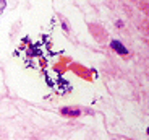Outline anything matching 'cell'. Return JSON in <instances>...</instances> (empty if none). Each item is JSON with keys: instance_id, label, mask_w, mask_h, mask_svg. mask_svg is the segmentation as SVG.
<instances>
[{"instance_id": "obj_3", "label": "cell", "mask_w": 149, "mask_h": 140, "mask_svg": "<svg viewBox=\"0 0 149 140\" xmlns=\"http://www.w3.org/2000/svg\"><path fill=\"white\" fill-rule=\"evenodd\" d=\"M5 8H7V0H0V15L5 11Z\"/></svg>"}, {"instance_id": "obj_1", "label": "cell", "mask_w": 149, "mask_h": 140, "mask_svg": "<svg viewBox=\"0 0 149 140\" xmlns=\"http://www.w3.org/2000/svg\"><path fill=\"white\" fill-rule=\"evenodd\" d=\"M110 46H112V49L115 51L118 56H127V54H128V49L120 41H117V39H113V41L110 42Z\"/></svg>"}, {"instance_id": "obj_2", "label": "cell", "mask_w": 149, "mask_h": 140, "mask_svg": "<svg viewBox=\"0 0 149 140\" xmlns=\"http://www.w3.org/2000/svg\"><path fill=\"white\" fill-rule=\"evenodd\" d=\"M62 114H68V116H78L79 114V111H76V109H62Z\"/></svg>"}]
</instances>
